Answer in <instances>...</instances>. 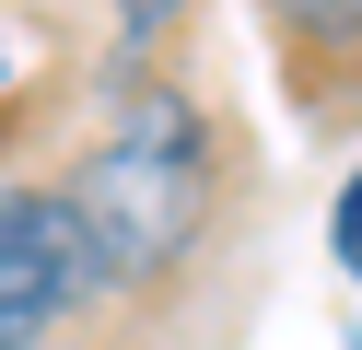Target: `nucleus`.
<instances>
[{
	"mask_svg": "<svg viewBox=\"0 0 362 350\" xmlns=\"http://www.w3.org/2000/svg\"><path fill=\"white\" fill-rule=\"evenodd\" d=\"M187 23V0H117V35H105V93H141V82H164V35Z\"/></svg>",
	"mask_w": 362,
	"mask_h": 350,
	"instance_id": "nucleus-3",
	"label": "nucleus"
},
{
	"mask_svg": "<svg viewBox=\"0 0 362 350\" xmlns=\"http://www.w3.org/2000/svg\"><path fill=\"white\" fill-rule=\"evenodd\" d=\"M269 35H292V59L351 70L362 59V0H269Z\"/></svg>",
	"mask_w": 362,
	"mask_h": 350,
	"instance_id": "nucleus-4",
	"label": "nucleus"
},
{
	"mask_svg": "<svg viewBox=\"0 0 362 350\" xmlns=\"http://www.w3.org/2000/svg\"><path fill=\"white\" fill-rule=\"evenodd\" d=\"M105 129L94 152L71 163V222H82V257H94V292H152V280L175 269V257L199 245V222H211V105H199L187 82H141V93H105Z\"/></svg>",
	"mask_w": 362,
	"mask_h": 350,
	"instance_id": "nucleus-1",
	"label": "nucleus"
},
{
	"mask_svg": "<svg viewBox=\"0 0 362 350\" xmlns=\"http://www.w3.org/2000/svg\"><path fill=\"white\" fill-rule=\"evenodd\" d=\"M0 59H12V47H0Z\"/></svg>",
	"mask_w": 362,
	"mask_h": 350,
	"instance_id": "nucleus-6",
	"label": "nucleus"
},
{
	"mask_svg": "<svg viewBox=\"0 0 362 350\" xmlns=\"http://www.w3.org/2000/svg\"><path fill=\"white\" fill-rule=\"evenodd\" d=\"M94 303V257L59 187H0V350H47Z\"/></svg>",
	"mask_w": 362,
	"mask_h": 350,
	"instance_id": "nucleus-2",
	"label": "nucleus"
},
{
	"mask_svg": "<svg viewBox=\"0 0 362 350\" xmlns=\"http://www.w3.org/2000/svg\"><path fill=\"white\" fill-rule=\"evenodd\" d=\"M327 245H339V280L362 292V163L339 175V210H327Z\"/></svg>",
	"mask_w": 362,
	"mask_h": 350,
	"instance_id": "nucleus-5",
	"label": "nucleus"
}]
</instances>
